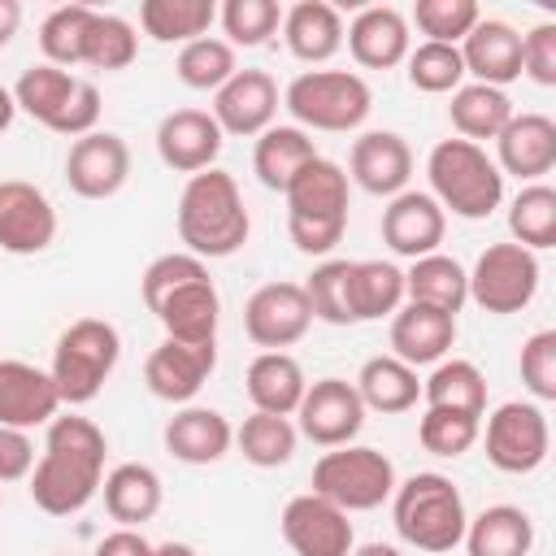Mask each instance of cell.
<instances>
[{"mask_svg": "<svg viewBox=\"0 0 556 556\" xmlns=\"http://www.w3.org/2000/svg\"><path fill=\"white\" fill-rule=\"evenodd\" d=\"M104 456L109 439L91 417L56 413L43 434V452L30 469V500L48 517H74L83 513L104 482Z\"/></svg>", "mask_w": 556, "mask_h": 556, "instance_id": "obj_1", "label": "cell"}, {"mask_svg": "<svg viewBox=\"0 0 556 556\" xmlns=\"http://www.w3.org/2000/svg\"><path fill=\"white\" fill-rule=\"evenodd\" d=\"M174 222H178V239L200 261L235 256L252 235L243 191H239L235 174H226L217 165L187 178V187L178 195V208H174Z\"/></svg>", "mask_w": 556, "mask_h": 556, "instance_id": "obj_2", "label": "cell"}, {"mask_svg": "<svg viewBox=\"0 0 556 556\" xmlns=\"http://www.w3.org/2000/svg\"><path fill=\"white\" fill-rule=\"evenodd\" d=\"M391 521H395V534L426 552V556H447L460 547L465 539V500H460V486L447 478V473H434V469H421L404 482H395L391 491Z\"/></svg>", "mask_w": 556, "mask_h": 556, "instance_id": "obj_3", "label": "cell"}, {"mask_svg": "<svg viewBox=\"0 0 556 556\" xmlns=\"http://www.w3.org/2000/svg\"><path fill=\"white\" fill-rule=\"evenodd\" d=\"M426 178H430L434 204L465 222L491 217L504 200L500 165L486 156L482 143H469V139H439L426 156Z\"/></svg>", "mask_w": 556, "mask_h": 556, "instance_id": "obj_4", "label": "cell"}, {"mask_svg": "<svg viewBox=\"0 0 556 556\" xmlns=\"http://www.w3.org/2000/svg\"><path fill=\"white\" fill-rule=\"evenodd\" d=\"M282 109L291 113V126L300 130L348 135L365 126L374 109V91L356 70H304L287 83Z\"/></svg>", "mask_w": 556, "mask_h": 556, "instance_id": "obj_5", "label": "cell"}, {"mask_svg": "<svg viewBox=\"0 0 556 556\" xmlns=\"http://www.w3.org/2000/svg\"><path fill=\"white\" fill-rule=\"evenodd\" d=\"M117 356H122L117 326H109L104 317H78V321H70L61 330V339L52 348V365H48L61 404H70V408L91 404L104 391L109 374L117 369Z\"/></svg>", "mask_w": 556, "mask_h": 556, "instance_id": "obj_6", "label": "cell"}, {"mask_svg": "<svg viewBox=\"0 0 556 556\" xmlns=\"http://www.w3.org/2000/svg\"><path fill=\"white\" fill-rule=\"evenodd\" d=\"M391 491H395V465L378 447L343 443V447L321 452L317 465H313V495L330 500L348 517L387 504Z\"/></svg>", "mask_w": 556, "mask_h": 556, "instance_id": "obj_7", "label": "cell"}, {"mask_svg": "<svg viewBox=\"0 0 556 556\" xmlns=\"http://www.w3.org/2000/svg\"><path fill=\"white\" fill-rule=\"evenodd\" d=\"M469 274V300L482 308V313H495V317H508V313H521L534 291H539V256L526 252L521 243H491Z\"/></svg>", "mask_w": 556, "mask_h": 556, "instance_id": "obj_8", "label": "cell"}, {"mask_svg": "<svg viewBox=\"0 0 556 556\" xmlns=\"http://www.w3.org/2000/svg\"><path fill=\"white\" fill-rule=\"evenodd\" d=\"M486 443V460L500 473H534L552 452V426L547 413L534 400H508L486 417V430H478Z\"/></svg>", "mask_w": 556, "mask_h": 556, "instance_id": "obj_9", "label": "cell"}, {"mask_svg": "<svg viewBox=\"0 0 556 556\" xmlns=\"http://www.w3.org/2000/svg\"><path fill=\"white\" fill-rule=\"evenodd\" d=\"M365 426V404L348 378H317L308 382L300 408H295V430L317 443V447H343L361 434Z\"/></svg>", "mask_w": 556, "mask_h": 556, "instance_id": "obj_10", "label": "cell"}, {"mask_svg": "<svg viewBox=\"0 0 556 556\" xmlns=\"http://www.w3.org/2000/svg\"><path fill=\"white\" fill-rule=\"evenodd\" d=\"M308 326H313V313L300 282H265L243 304V334L265 352H282L300 343Z\"/></svg>", "mask_w": 556, "mask_h": 556, "instance_id": "obj_11", "label": "cell"}, {"mask_svg": "<svg viewBox=\"0 0 556 556\" xmlns=\"http://www.w3.org/2000/svg\"><path fill=\"white\" fill-rule=\"evenodd\" d=\"M278 530H282V539L295 556H348L356 547L348 513L334 508L330 500L313 495V491L287 500V508L278 517Z\"/></svg>", "mask_w": 556, "mask_h": 556, "instance_id": "obj_12", "label": "cell"}, {"mask_svg": "<svg viewBox=\"0 0 556 556\" xmlns=\"http://www.w3.org/2000/svg\"><path fill=\"white\" fill-rule=\"evenodd\" d=\"M130 178V148L113 130H91L65 152V182L83 200H109Z\"/></svg>", "mask_w": 556, "mask_h": 556, "instance_id": "obj_13", "label": "cell"}, {"mask_svg": "<svg viewBox=\"0 0 556 556\" xmlns=\"http://www.w3.org/2000/svg\"><path fill=\"white\" fill-rule=\"evenodd\" d=\"M165 339L178 343H217V321H222V295L208 278V265L195 269L191 278H182L178 287H169L152 308H148Z\"/></svg>", "mask_w": 556, "mask_h": 556, "instance_id": "obj_14", "label": "cell"}, {"mask_svg": "<svg viewBox=\"0 0 556 556\" xmlns=\"http://www.w3.org/2000/svg\"><path fill=\"white\" fill-rule=\"evenodd\" d=\"M52 200L26 178H0V248L13 256H35L56 239Z\"/></svg>", "mask_w": 556, "mask_h": 556, "instance_id": "obj_15", "label": "cell"}, {"mask_svg": "<svg viewBox=\"0 0 556 556\" xmlns=\"http://www.w3.org/2000/svg\"><path fill=\"white\" fill-rule=\"evenodd\" d=\"M217 369V343H178L161 339L143 361V382L165 404H191Z\"/></svg>", "mask_w": 556, "mask_h": 556, "instance_id": "obj_16", "label": "cell"}, {"mask_svg": "<svg viewBox=\"0 0 556 556\" xmlns=\"http://www.w3.org/2000/svg\"><path fill=\"white\" fill-rule=\"evenodd\" d=\"M278 117V83L265 70H235L217 91H213V122L222 135H265Z\"/></svg>", "mask_w": 556, "mask_h": 556, "instance_id": "obj_17", "label": "cell"}, {"mask_svg": "<svg viewBox=\"0 0 556 556\" xmlns=\"http://www.w3.org/2000/svg\"><path fill=\"white\" fill-rule=\"evenodd\" d=\"M222 126L213 122V113L204 109H174L161 117L156 126V156L165 169L174 174H200V169H213L217 152H222Z\"/></svg>", "mask_w": 556, "mask_h": 556, "instance_id": "obj_18", "label": "cell"}, {"mask_svg": "<svg viewBox=\"0 0 556 556\" xmlns=\"http://www.w3.org/2000/svg\"><path fill=\"white\" fill-rule=\"evenodd\" d=\"M348 178L369 195H400L413 178V148L395 130H365L348 152Z\"/></svg>", "mask_w": 556, "mask_h": 556, "instance_id": "obj_19", "label": "cell"}, {"mask_svg": "<svg viewBox=\"0 0 556 556\" xmlns=\"http://www.w3.org/2000/svg\"><path fill=\"white\" fill-rule=\"evenodd\" d=\"M447 235V213L434 204L430 191H400L387 200L382 208V243L395 252V256H430L439 252Z\"/></svg>", "mask_w": 556, "mask_h": 556, "instance_id": "obj_20", "label": "cell"}, {"mask_svg": "<svg viewBox=\"0 0 556 556\" xmlns=\"http://www.w3.org/2000/svg\"><path fill=\"white\" fill-rule=\"evenodd\" d=\"M343 43H348V52H352V61L361 70H395L413 52L408 17L400 9H391V4H365L343 26Z\"/></svg>", "mask_w": 556, "mask_h": 556, "instance_id": "obj_21", "label": "cell"}, {"mask_svg": "<svg viewBox=\"0 0 556 556\" xmlns=\"http://www.w3.org/2000/svg\"><path fill=\"white\" fill-rule=\"evenodd\" d=\"M500 174H513L521 182H539L556 165V122L547 113H513L508 126L495 135Z\"/></svg>", "mask_w": 556, "mask_h": 556, "instance_id": "obj_22", "label": "cell"}, {"mask_svg": "<svg viewBox=\"0 0 556 556\" xmlns=\"http://www.w3.org/2000/svg\"><path fill=\"white\" fill-rule=\"evenodd\" d=\"M61 413V395L48 369L30 361H0V426L30 430Z\"/></svg>", "mask_w": 556, "mask_h": 556, "instance_id": "obj_23", "label": "cell"}, {"mask_svg": "<svg viewBox=\"0 0 556 556\" xmlns=\"http://www.w3.org/2000/svg\"><path fill=\"white\" fill-rule=\"evenodd\" d=\"M287 217L291 222H334L348 226V174L339 161L313 156L287 182Z\"/></svg>", "mask_w": 556, "mask_h": 556, "instance_id": "obj_24", "label": "cell"}, {"mask_svg": "<svg viewBox=\"0 0 556 556\" xmlns=\"http://www.w3.org/2000/svg\"><path fill=\"white\" fill-rule=\"evenodd\" d=\"M460 61L473 83L486 87H508L521 78V35L504 17H482L465 39H460Z\"/></svg>", "mask_w": 556, "mask_h": 556, "instance_id": "obj_25", "label": "cell"}, {"mask_svg": "<svg viewBox=\"0 0 556 556\" xmlns=\"http://www.w3.org/2000/svg\"><path fill=\"white\" fill-rule=\"evenodd\" d=\"M456 343V317L426 308V304H400L391 313V356L404 365H439Z\"/></svg>", "mask_w": 556, "mask_h": 556, "instance_id": "obj_26", "label": "cell"}, {"mask_svg": "<svg viewBox=\"0 0 556 556\" xmlns=\"http://www.w3.org/2000/svg\"><path fill=\"white\" fill-rule=\"evenodd\" d=\"M165 452L182 465H217L230 447H235V426L217 413V408H200V404H182L165 430Z\"/></svg>", "mask_w": 556, "mask_h": 556, "instance_id": "obj_27", "label": "cell"}, {"mask_svg": "<svg viewBox=\"0 0 556 556\" xmlns=\"http://www.w3.org/2000/svg\"><path fill=\"white\" fill-rule=\"evenodd\" d=\"M243 387H248L252 413L295 417V408L308 391V378H304V369L291 352H261V356H252V365L243 374Z\"/></svg>", "mask_w": 556, "mask_h": 556, "instance_id": "obj_28", "label": "cell"}, {"mask_svg": "<svg viewBox=\"0 0 556 556\" xmlns=\"http://www.w3.org/2000/svg\"><path fill=\"white\" fill-rule=\"evenodd\" d=\"M287 52L304 65H326L343 48V13L326 0H300L282 13Z\"/></svg>", "mask_w": 556, "mask_h": 556, "instance_id": "obj_29", "label": "cell"}, {"mask_svg": "<svg viewBox=\"0 0 556 556\" xmlns=\"http://www.w3.org/2000/svg\"><path fill=\"white\" fill-rule=\"evenodd\" d=\"M100 495H104V508L117 526H130L139 530L143 521H152L161 513V500H165V486H161V473L152 465H139V460H126L117 469L104 473L100 482Z\"/></svg>", "mask_w": 556, "mask_h": 556, "instance_id": "obj_30", "label": "cell"}, {"mask_svg": "<svg viewBox=\"0 0 556 556\" xmlns=\"http://www.w3.org/2000/svg\"><path fill=\"white\" fill-rule=\"evenodd\" d=\"M404 300L456 317V313L465 308V300H469V274H465V265H460L456 256H447V252L417 256V261L404 269Z\"/></svg>", "mask_w": 556, "mask_h": 556, "instance_id": "obj_31", "label": "cell"}, {"mask_svg": "<svg viewBox=\"0 0 556 556\" xmlns=\"http://www.w3.org/2000/svg\"><path fill=\"white\" fill-rule=\"evenodd\" d=\"M465 556H530L534 521L517 504H491L465 521Z\"/></svg>", "mask_w": 556, "mask_h": 556, "instance_id": "obj_32", "label": "cell"}, {"mask_svg": "<svg viewBox=\"0 0 556 556\" xmlns=\"http://www.w3.org/2000/svg\"><path fill=\"white\" fill-rule=\"evenodd\" d=\"M404 304V269L391 261H352L348 265V308L356 321H382Z\"/></svg>", "mask_w": 556, "mask_h": 556, "instance_id": "obj_33", "label": "cell"}, {"mask_svg": "<svg viewBox=\"0 0 556 556\" xmlns=\"http://www.w3.org/2000/svg\"><path fill=\"white\" fill-rule=\"evenodd\" d=\"M356 395L365 404V413H408L421 400V378L413 365H404L400 356H369L356 374Z\"/></svg>", "mask_w": 556, "mask_h": 556, "instance_id": "obj_34", "label": "cell"}, {"mask_svg": "<svg viewBox=\"0 0 556 556\" xmlns=\"http://www.w3.org/2000/svg\"><path fill=\"white\" fill-rule=\"evenodd\" d=\"M78 83H83V78H74L70 70H56V65L39 61V65L22 70V78L13 83V104H17L26 117H35L39 126H48V130L56 135V126H61L70 100L78 96Z\"/></svg>", "mask_w": 556, "mask_h": 556, "instance_id": "obj_35", "label": "cell"}, {"mask_svg": "<svg viewBox=\"0 0 556 556\" xmlns=\"http://www.w3.org/2000/svg\"><path fill=\"white\" fill-rule=\"evenodd\" d=\"M321 156L313 135L300 130V126H269L265 135H256V148H252V169L261 178V187L269 191H287V182L313 161Z\"/></svg>", "mask_w": 556, "mask_h": 556, "instance_id": "obj_36", "label": "cell"}, {"mask_svg": "<svg viewBox=\"0 0 556 556\" xmlns=\"http://www.w3.org/2000/svg\"><path fill=\"white\" fill-rule=\"evenodd\" d=\"M513 100L508 91L500 87H486V83H460L452 91V104H447V117L456 126V139H469V143H482V139H495L508 117H513Z\"/></svg>", "mask_w": 556, "mask_h": 556, "instance_id": "obj_37", "label": "cell"}, {"mask_svg": "<svg viewBox=\"0 0 556 556\" xmlns=\"http://www.w3.org/2000/svg\"><path fill=\"white\" fill-rule=\"evenodd\" d=\"M421 400L426 408H452L465 417H482L486 413V378L473 361H439L430 369V378L421 382Z\"/></svg>", "mask_w": 556, "mask_h": 556, "instance_id": "obj_38", "label": "cell"}, {"mask_svg": "<svg viewBox=\"0 0 556 556\" xmlns=\"http://www.w3.org/2000/svg\"><path fill=\"white\" fill-rule=\"evenodd\" d=\"M213 22H217L213 0H143L139 4V26L156 43H178L182 48L191 39H204Z\"/></svg>", "mask_w": 556, "mask_h": 556, "instance_id": "obj_39", "label": "cell"}, {"mask_svg": "<svg viewBox=\"0 0 556 556\" xmlns=\"http://www.w3.org/2000/svg\"><path fill=\"white\" fill-rule=\"evenodd\" d=\"M508 235L526 252L556 248V191L547 182H526L508 204Z\"/></svg>", "mask_w": 556, "mask_h": 556, "instance_id": "obj_40", "label": "cell"}, {"mask_svg": "<svg viewBox=\"0 0 556 556\" xmlns=\"http://www.w3.org/2000/svg\"><path fill=\"white\" fill-rule=\"evenodd\" d=\"M295 443H300V430L291 417H274V413H252L243 417V426L235 430V447L243 452L248 465L256 469H278L295 456Z\"/></svg>", "mask_w": 556, "mask_h": 556, "instance_id": "obj_41", "label": "cell"}, {"mask_svg": "<svg viewBox=\"0 0 556 556\" xmlns=\"http://www.w3.org/2000/svg\"><path fill=\"white\" fill-rule=\"evenodd\" d=\"M91 17H96L91 4H56L39 22V52H43V61L56 65V70L83 65V43H87Z\"/></svg>", "mask_w": 556, "mask_h": 556, "instance_id": "obj_42", "label": "cell"}, {"mask_svg": "<svg viewBox=\"0 0 556 556\" xmlns=\"http://www.w3.org/2000/svg\"><path fill=\"white\" fill-rule=\"evenodd\" d=\"M174 70H178V83H187L191 91H217L239 70V61H235V48L226 39L204 35V39H191L178 48Z\"/></svg>", "mask_w": 556, "mask_h": 556, "instance_id": "obj_43", "label": "cell"}, {"mask_svg": "<svg viewBox=\"0 0 556 556\" xmlns=\"http://www.w3.org/2000/svg\"><path fill=\"white\" fill-rule=\"evenodd\" d=\"M135 52H139L135 26L126 17H117V13H100L96 9L91 30H87V43H83V65L113 74V70H126L135 61Z\"/></svg>", "mask_w": 556, "mask_h": 556, "instance_id": "obj_44", "label": "cell"}, {"mask_svg": "<svg viewBox=\"0 0 556 556\" xmlns=\"http://www.w3.org/2000/svg\"><path fill=\"white\" fill-rule=\"evenodd\" d=\"M408 83L426 96H452L460 83H465V61H460V48L452 43H417L408 56Z\"/></svg>", "mask_w": 556, "mask_h": 556, "instance_id": "obj_45", "label": "cell"}, {"mask_svg": "<svg viewBox=\"0 0 556 556\" xmlns=\"http://www.w3.org/2000/svg\"><path fill=\"white\" fill-rule=\"evenodd\" d=\"M217 22L230 48H261L282 26V9L278 0H226L217 9Z\"/></svg>", "mask_w": 556, "mask_h": 556, "instance_id": "obj_46", "label": "cell"}, {"mask_svg": "<svg viewBox=\"0 0 556 556\" xmlns=\"http://www.w3.org/2000/svg\"><path fill=\"white\" fill-rule=\"evenodd\" d=\"M478 430H482V417H465V413H452V408H426L421 421H417V443L430 456L456 460L478 443Z\"/></svg>", "mask_w": 556, "mask_h": 556, "instance_id": "obj_47", "label": "cell"}, {"mask_svg": "<svg viewBox=\"0 0 556 556\" xmlns=\"http://www.w3.org/2000/svg\"><path fill=\"white\" fill-rule=\"evenodd\" d=\"M482 22V9L473 0H417L413 4V26L426 35V43H452L460 48V39Z\"/></svg>", "mask_w": 556, "mask_h": 556, "instance_id": "obj_48", "label": "cell"}, {"mask_svg": "<svg viewBox=\"0 0 556 556\" xmlns=\"http://www.w3.org/2000/svg\"><path fill=\"white\" fill-rule=\"evenodd\" d=\"M348 265H352V261H321V265L300 282L313 321L352 326V308H348Z\"/></svg>", "mask_w": 556, "mask_h": 556, "instance_id": "obj_49", "label": "cell"}, {"mask_svg": "<svg viewBox=\"0 0 556 556\" xmlns=\"http://www.w3.org/2000/svg\"><path fill=\"white\" fill-rule=\"evenodd\" d=\"M517 369H521L526 391H530L539 404H552V400H556V330H534V334L521 343Z\"/></svg>", "mask_w": 556, "mask_h": 556, "instance_id": "obj_50", "label": "cell"}, {"mask_svg": "<svg viewBox=\"0 0 556 556\" xmlns=\"http://www.w3.org/2000/svg\"><path fill=\"white\" fill-rule=\"evenodd\" d=\"M521 74L539 87H556V22H539L521 35Z\"/></svg>", "mask_w": 556, "mask_h": 556, "instance_id": "obj_51", "label": "cell"}, {"mask_svg": "<svg viewBox=\"0 0 556 556\" xmlns=\"http://www.w3.org/2000/svg\"><path fill=\"white\" fill-rule=\"evenodd\" d=\"M35 469V443L30 430L0 426V482H22Z\"/></svg>", "mask_w": 556, "mask_h": 556, "instance_id": "obj_52", "label": "cell"}, {"mask_svg": "<svg viewBox=\"0 0 556 556\" xmlns=\"http://www.w3.org/2000/svg\"><path fill=\"white\" fill-rule=\"evenodd\" d=\"M343 230H348V226H334V222H291V217H287V235H291V243H295L304 256H326V252H334L339 239H343Z\"/></svg>", "mask_w": 556, "mask_h": 556, "instance_id": "obj_53", "label": "cell"}, {"mask_svg": "<svg viewBox=\"0 0 556 556\" xmlns=\"http://www.w3.org/2000/svg\"><path fill=\"white\" fill-rule=\"evenodd\" d=\"M91 556H152V543H148L139 530L117 526L113 534H104V539L96 543V552H91Z\"/></svg>", "mask_w": 556, "mask_h": 556, "instance_id": "obj_54", "label": "cell"}, {"mask_svg": "<svg viewBox=\"0 0 556 556\" xmlns=\"http://www.w3.org/2000/svg\"><path fill=\"white\" fill-rule=\"evenodd\" d=\"M17 22H22V4L17 0H0V48L17 35Z\"/></svg>", "mask_w": 556, "mask_h": 556, "instance_id": "obj_55", "label": "cell"}, {"mask_svg": "<svg viewBox=\"0 0 556 556\" xmlns=\"http://www.w3.org/2000/svg\"><path fill=\"white\" fill-rule=\"evenodd\" d=\"M152 556H200L191 543H178V539H169V543H152Z\"/></svg>", "mask_w": 556, "mask_h": 556, "instance_id": "obj_56", "label": "cell"}, {"mask_svg": "<svg viewBox=\"0 0 556 556\" xmlns=\"http://www.w3.org/2000/svg\"><path fill=\"white\" fill-rule=\"evenodd\" d=\"M13 117H17V104H13V91L9 87H0V135L13 126Z\"/></svg>", "mask_w": 556, "mask_h": 556, "instance_id": "obj_57", "label": "cell"}, {"mask_svg": "<svg viewBox=\"0 0 556 556\" xmlns=\"http://www.w3.org/2000/svg\"><path fill=\"white\" fill-rule=\"evenodd\" d=\"M348 556H404V552L391 547V543H361V547H352Z\"/></svg>", "mask_w": 556, "mask_h": 556, "instance_id": "obj_58", "label": "cell"}, {"mask_svg": "<svg viewBox=\"0 0 556 556\" xmlns=\"http://www.w3.org/2000/svg\"><path fill=\"white\" fill-rule=\"evenodd\" d=\"M447 556H452V552H447Z\"/></svg>", "mask_w": 556, "mask_h": 556, "instance_id": "obj_59", "label": "cell"}]
</instances>
